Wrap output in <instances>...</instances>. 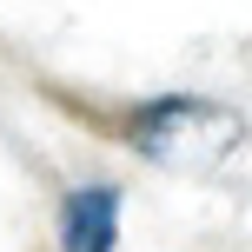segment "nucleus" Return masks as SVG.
Here are the masks:
<instances>
[{
    "mask_svg": "<svg viewBox=\"0 0 252 252\" xmlns=\"http://www.w3.org/2000/svg\"><path fill=\"white\" fill-rule=\"evenodd\" d=\"M246 139V120L226 100H199V93H166L133 120V153L166 173H213L232 159Z\"/></svg>",
    "mask_w": 252,
    "mask_h": 252,
    "instance_id": "obj_1",
    "label": "nucleus"
},
{
    "mask_svg": "<svg viewBox=\"0 0 252 252\" xmlns=\"http://www.w3.org/2000/svg\"><path fill=\"white\" fill-rule=\"evenodd\" d=\"M120 239V186H73L60 213V246L66 252H113Z\"/></svg>",
    "mask_w": 252,
    "mask_h": 252,
    "instance_id": "obj_2",
    "label": "nucleus"
}]
</instances>
